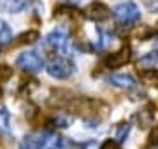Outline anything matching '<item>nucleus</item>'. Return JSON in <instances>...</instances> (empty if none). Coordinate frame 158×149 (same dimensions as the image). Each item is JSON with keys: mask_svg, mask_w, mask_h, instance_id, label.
I'll return each instance as SVG.
<instances>
[{"mask_svg": "<svg viewBox=\"0 0 158 149\" xmlns=\"http://www.w3.org/2000/svg\"><path fill=\"white\" fill-rule=\"evenodd\" d=\"M111 16L116 19L118 25L130 26V25H135L141 19V11L134 2H123V4H118L111 11Z\"/></svg>", "mask_w": 158, "mask_h": 149, "instance_id": "1", "label": "nucleus"}, {"mask_svg": "<svg viewBox=\"0 0 158 149\" xmlns=\"http://www.w3.org/2000/svg\"><path fill=\"white\" fill-rule=\"evenodd\" d=\"M46 72L53 79H67L74 74V63L69 56H56L46 65Z\"/></svg>", "mask_w": 158, "mask_h": 149, "instance_id": "2", "label": "nucleus"}, {"mask_svg": "<svg viewBox=\"0 0 158 149\" xmlns=\"http://www.w3.org/2000/svg\"><path fill=\"white\" fill-rule=\"evenodd\" d=\"M16 67L23 72H28V74H35L46 67L44 58L40 56L37 51H25L16 58Z\"/></svg>", "mask_w": 158, "mask_h": 149, "instance_id": "3", "label": "nucleus"}, {"mask_svg": "<svg viewBox=\"0 0 158 149\" xmlns=\"http://www.w3.org/2000/svg\"><path fill=\"white\" fill-rule=\"evenodd\" d=\"M69 44H70V40H69L67 32H63V30H60V28L53 30V32L48 34V37L44 39L46 49H53V51L60 53V56H67Z\"/></svg>", "mask_w": 158, "mask_h": 149, "instance_id": "4", "label": "nucleus"}, {"mask_svg": "<svg viewBox=\"0 0 158 149\" xmlns=\"http://www.w3.org/2000/svg\"><path fill=\"white\" fill-rule=\"evenodd\" d=\"M37 149H63L65 147V139L60 137L55 132H40L34 133Z\"/></svg>", "mask_w": 158, "mask_h": 149, "instance_id": "5", "label": "nucleus"}, {"mask_svg": "<svg viewBox=\"0 0 158 149\" xmlns=\"http://www.w3.org/2000/svg\"><path fill=\"white\" fill-rule=\"evenodd\" d=\"M85 14L91 21L102 23V21H107L109 18H111V9L106 4H102V2H91L90 6L86 7Z\"/></svg>", "mask_w": 158, "mask_h": 149, "instance_id": "6", "label": "nucleus"}, {"mask_svg": "<svg viewBox=\"0 0 158 149\" xmlns=\"http://www.w3.org/2000/svg\"><path fill=\"white\" fill-rule=\"evenodd\" d=\"M130 58H132V51H130L128 46H125L119 51L107 54L106 60H104V65L107 69H119V67H123V65H127L130 62Z\"/></svg>", "mask_w": 158, "mask_h": 149, "instance_id": "7", "label": "nucleus"}, {"mask_svg": "<svg viewBox=\"0 0 158 149\" xmlns=\"http://www.w3.org/2000/svg\"><path fill=\"white\" fill-rule=\"evenodd\" d=\"M107 81L111 86H116L119 90H134L137 84L135 79L128 74H113V75H109Z\"/></svg>", "mask_w": 158, "mask_h": 149, "instance_id": "8", "label": "nucleus"}, {"mask_svg": "<svg viewBox=\"0 0 158 149\" xmlns=\"http://www.w3.org/2000/svg\"><path fill=\"white\" fill-rule=\"evenodd\" d=\"M27 7V0H0V11L7 14H18Z\"/></svg>", "mask_w": 158, "mask_h": 149, "instance_id": "9", "label": "nucleus"}, {"mask_svg": "<svg viewBox=\"0 0 158 149\" xmlns=\"http://www.w3.org/2000/svg\"><path fill=\"white\" fill-rule=\"evenodd\" d=\"M155 65H158V51H149L139 58V67L155 69Z\"/></svg>", "mask_w": 158, "mask_h": 149, "instance_id": "10", "label": "nucleus"}, {"mask_svg": "<svg viewBox=\"0 0 158 149\" xmlns=\"http://www.w3.org/2000/svg\"><path fill=\"white\" fill-rule=\"evenodd\" d=\"M0 132L9 133L11 132V112L6 105H0Z\"/></svg>", "mask_w": 158, "mask_h": 149, "instance_id": "11", "label": "nucleus"}, {"mask_svg": "<svg viewBox=\"0 0 158 149\" xmlns=\"http://www.w3.org/2000/svg\"><path fill=\"white\" fill-rule=\"evenodd\" d=\"M48 125H49L51 128H55V130H63V128H67V126L70 125V119H69V116H65V114H56L48 121Z\"/></svg>", "mask_w": 158, "mask_h": 149, "instance_id": "12", "label": "nucleus"}, {"mask_svg": "<svg viewBox=\"0 0 158 149\" xmlns=\"http://www.w3.org/2000/svg\"><path fill=\"white\" fill-rule=\"evenodd\" d=\"M141 81L149 86H158V69H146L141 72Z\"/></svg>", "mask_w": 158, "mask_h": 149, "instance_id": "13", "label": "nucleus"}, {"mask_svg": "<svg viewBox=\"0 0 158 149\" xmlns=\"http://www.w3.org/2000/svg\"><path fill=\"white\" fill-rule=\"evenodd\" d=\"M40 39V34L37 30H27L18 37V44H34Z\"/></svg>", "mask_w": 158, "mask_h": 149, "instance_id": "14", "label": "nucleus"}, {"mask_svg": "<svg viewBox=\"0 0 158 149\" xmlns=\"http://www.w3.org/2000/svg\"><path fill=\"white\" fill-rule=\"evenodd\" d=\"M12 40V34H11V28L7 26L6 21L0 19V44H9Z\"/></svg>", "mask_w": 158, "mask_h": 149, "instance_id": "15", "label": "nucleus"}, {"mask_svg": "<svg viewBox=\"0 0 158 149\" xmlns=\"http://www.w3.org/2000/svg\"><path fill=\"white\" fill-rule=\"evenodd\" d=\"M130 133V125L128 123H121V125L118 126V130H116V135H114V140L116 142H125L127 140V137H128Z\"/></svg>", "mask_w": 158, "mask_h": 149, "instance_id": "16", "label": "nucleus"}, {"mask_svg": "<svg viewBox=\"0 0 158 149\" xmlns=\"http://www.w3.org/2000/svg\"><path fill=\"white\" fill-rule=\"evenodd\" d=\"M137 118H139V123H141V126H149V125L153 123V112H151V111H148V109L141 111Z\"/></svg>", "mask_w": 158, "mask_h": 149, "instance_id": "17", "label": "nucleus"}, {"mask_svg": "<svg viewBox=\"0 0 158 149\" xmlns=\"http://www.w3.org/2000/svg\"><path fill=\"white\" fill-rule=\"evenodd\" d=\"M19 149H37V142H35V135H27L19 144Z\"/></svg>", "mask_w": 158, "mask_h": 149, "instance_id": "18", "label": "nucleus"}, {"mask_svg": "<svg viewBox=\"0 0 158 149\" xmlns=\"http://www.w3.org/2000/svg\"><path fill=\"white\" fill-rule=\"evenodd\" d=\"M12 77V69L9 65H0V84Z\"/></svg>", "mask_w": 158, "mask_h": 149, "instance_id": "19", "label": "nucleus"}, {"mask_svg": "<svg viewBox=\"0 0 158 149\" xmlns=\"http://www.w3.org/2000/svg\"><path fill=\"white\" fill-rule=\"evenodd\" d=\"M100 149H121L119 142H116L114 139H107V140H104L100 144Z\"/></svg>", "mask_w": 158, "mask_h": 149, "instance_id": "20", "label": "nucleus"}, {"mask_svg": "<svg viewBox=\"0 0 158 149\" xmlns=\"http://www.w3.org/2000/svg\"><path fill=\"white\" fill-rule=\"evenodd\" d=\"M148 144H149V146H155V144H158V125H155V128L151 130V133H149V140H148Z\"/></svg>", "mask_w": 158, "mask_h": 149, "instance_id": "21", "label": "nucleus"}, {"mask_svg": "<svg viewBox=\"0 0 158 149\" xmlns=\"http://www.w3.org/2000/svg\"><path fill=\"white\" fill-rule=\"evenodd\" d=\"M144 6L151 12H158V0H144Z\"/></svg>", "mask_w": 158, "mask_h": 149, "instance_id": "22", "label": "nucleus"}, {"mask_svg": "<svg viewBox=\"0 0 158 149\" xmlns=\"http://www.w3.org/2000/svg\"><path fill=\"white\" fill-rule=\"evenodd\" d=\"M81 149H100V144L97 142V140H88V142L83 144Z\"/></svg>", "mask_w": 158, "mask_h": 149, "instance_id": "23", "label": "nucleus"}]
</instances>
